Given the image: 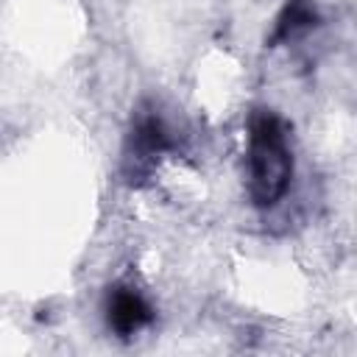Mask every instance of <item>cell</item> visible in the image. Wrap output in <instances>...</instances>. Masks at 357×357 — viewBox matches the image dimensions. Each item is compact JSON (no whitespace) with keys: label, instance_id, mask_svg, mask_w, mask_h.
Returning <instances> with one entry per match:
<instances>
[{"label":"cell","instance_id":"2","mask_svg":"<svg viewBox=\"0 0 357 357\" xmlns=\"http://www.w3.org/2000/svg\"><path fill=\"white\" fill-rule=\"evenodd\" d=\"M153 312L148 307V301L126 284H117L109 290L106 296V324L112 332H117L120 337H131L139 329H145L151 324Z\"/></svg>","mask_w":357,"mask_h":357},{"label":"cell","instance_id":"1","mask_svg":"<svg viewBox=\"0 0 357 357\" xmlns=\"http://www.w3.org/2000/svg\"><path fill=\"white\" fill-rule=\"evenodd\" d=\"M293 156L287 134L273 112H257L248 123V195L257 206L276 204L290 184Z\"/></svg>","mask_w":357,"mask_h":357},{"label":"cell","instance_id":"3","mask_svg":"<svg viewBox=\"0 0 357 357\" xmlns=\"http://www.w3.org/2000/svg\"><path fill=\"white\" fill-rule=\"evenodd\" d=\"M315 22V8L307 3V0H293L284 14L279 17V36L287 39V36H296L301 31H307L310 25Z\"/></svg>","mask_w":357,"mask_h":357}]
</instances>
